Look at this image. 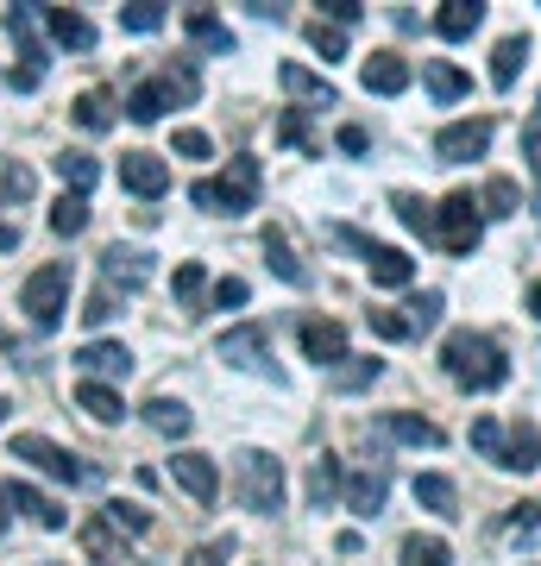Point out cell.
I'll return each instance as SVG.
<instances>
[{"label": "cell", "instance_id": "1", "mask_svg": "<svg viewBox=\"0 0 541 566\" xmlns=\"http://www.w3.org/2000/svg\"><path fill=\"white\" fill-rule=\"evenodd\" d=\"M441 371L460 390H498V385H510V359H503V346L491 340V334H472V327H460V334H447V340H441Z\"/></svg>", "mask_w": 541, "mask_h": 566}, {"label": "cell", "instance_id": "2", "mask_svg": "<svg viewBox=\"0 0 541 566\" xmlns=\"http://www.w3.org/2000/svg\"><path fill=\"white\" fill-rule=\"evenodd\" d=\"M259 182H264L259 158H227L221 177H201L196 189H189V202L208 208V214L240 221V214H252V208H259Z\"/></svg>", "mask_w": 541, "mask_h": 566}, {"label": "cell", "instance_id": "3", "mask_svg": "<svg viewBox=\"0 0 541 566\" xmlns=\"http://www.w3.org/2000/svg\"><path fill=\"white\" fill-rule=\"evenodd\" d=\"M233 485H240V504L252 516H278L283 510V460L278 453H264V447H240L233 453Z\"/></svg>", "mask_w": 541, "mask_h": 566}, {"label": "cell", "instance_id": "4", "mask_svg": "<svg viewBox=\"0 0 541 566\" xmlns=\"http://www.w3.org/2000/svg\"><path fill=\"white\" fill-rule=\"evenodd\" d=\"M20 308L32 315L39 334H51V327L63 322V308H70V264H39L20 290Z\"/></svg>", "mask_w": 541, "mask_h": 566}, {"label": "cell", "instance_id": "5", "mask_svg": "<svg viewBox=\"0 0 541 566\" xmlns=\"http://www.w3.org/2000/svg\"><path fill=\"white\" fill-rule=\"evenodd\" d=\"M479 233H485V214L472 202V189H454L441 208H435V240L454 252V259H472L479 252Z\"/></svg>", "mask_w": 541, "mask_h": 566}, {"label": "cell", "instance_id": "6", "mask_svg": "<svg viewBox=\"0 0 541 566\" xmlns=\"http://www.w3.org/2000/svg\"><path fill=\"white\" fill-rule=\"evenodd\" d=\"M13 460H32L39 472H51L63 485H95V465H82L76 453H63V447L44 441V434H13Z\"/></svg>", "mask_w": 541, "mask_h": 566}, {"label": "cell", "instance_id": "7", "mask_svg": "<svg viewBox=\"0 0 541 566\" xmlns=\"http://www.w3.org/2000/svg\"><path fill=\"white\" fill-rule=\"evenodd\" d=\"M101 277H107V290L133 296V290L152 283V252H145V245H107V252H101Z\"/></svg>", "mask_w": 541, "mask_h": 566}, {"label": "cell", "instance_id": "8", "mask_svg": "<svg viewBox=\"0 0 541 566\" xmlns=\"http://www.w3.org/2000/svg\"><path fill=\"white\" fill-rule=\"evenodd\" d=\"M215 359L240 365V371H264V359H271V327H264V322H246V327H233V334H221Z\"/></svg>", "mask_w": 541, "mask_h": 566}, {"label": "cell", "instance_id": "9", "mask_svg": "<svg viewBox=\"0 0 541 566\" xmlns=\"http://www.w3.org/2000/svg\"><path fill=\"white\" fill-rule=\"evenodd\" d=\"M121 182L139 202H158L164 189H170V164H164L158 151H121Z\"/></svg>", "mask_w": 541, "mask_h": 566}, {"label": "cell", "instance_id": "10", "mask_svg": "<svg viewBox=\"0 0 541 566\" xmlns=\"http://www.w3.org/2000/svg\"><path fill=\"white\" fill-rule=\"evenodd\" d=\"M384 497H391V465H365V472H353L346 479V491H341V504L360 516V523H372L384 510Z\"/></svg>", "mask_w": 541, "mask_h": 566}, {"label": "cell", "instance_id": "11", "mask_svg": "<svg viewBox=\"0 0 541 566\" xmlns=\"http://www.w3.org/2000/svg\"><path fill=\"white\" fill-rule=\"evenodd\" d=\"M485 145H491V120H454L435 133V158L466 164V158H485Z\"/></svg>", "mask_w": 541, "mask_h": 566}, {"label": "cell", "instance_id": "12", "mask_svg": "<svg viewBox=\"0 0 541 566\" xmlns=\"http://www.w3.org/2000/svg\"><path fill=\"white\" fill-rule=\"evenodd\" d=\"M7 32L20 39V57H25V63H13V88H20V95H32V88L44 82V51H39V39H32V13H25V7H13V13H7Z\"/></svg>", "mask_w": 541, "mask_h": 566}, {"label": "cell", "instance_id": "13", "mask_svg": "<svg viewBox=\"0 0 541 566\" xmlns=\"http://www.w3.org/2000/svg\"><path fill=\"white\" fill-rule=\"evenodd\" d=\"M302 353H309L315 365H327V371L353 359V353H346V327L341 322H321V315H309V322H302Z\"/></svg>", "mask_w": 541, "mask_h": 566}, {"label": "cell", "instance_id": "14", "mask_svg": "<svg viewBox=\"0 0 541 566\" xmlns=\"http://www.w3.org/2000/svg\"><path fill=\"white\" fill-rule=\"evenodd\" d=\"M170 479H177L196 504H215V497H221V472H215L208 453H177V460H170Z\"/></svg>", "mask_w": 541, "mask_h": 566}, {"label": "cell", "instance_id": "15", "mask_svg": "<svg viewBox=\"0 0 541 566\" xmlns=\"http://www.w3.org/2000/svg\"><path fill=\"white\" fill-rule=\"evenodd\" d=\"M498 465H503V472H535V465H541V428L517 416V422L503 428V453H498Z\"/></svg>", "mask_w": 541, "mask_h": 566}, {"label": "cell", "instance_id": "16", "mask_svg": "<svg viewBox=\"0 0 541 566\" xmlns=\"http://www.w3.org/2000/svg\"><path fill=\"white\" fill-rule=\"evenodd\" d=\"M76 365L89 371V385H107V378H126V371H133V353H126L121 340H89L76 353Z\"/></svg>", "mask_w": 541, "mask_h": 566}, {"label": "cell", "instance_id": "17", "mask_svg": "<svg viewBox=\"0 0 541 566\" xmlns=\"http://www.w3.org/2000/svg\"><path fill=\"white\" fill-rule=\"evenodd\" d=\"M0 497H7V510H20V516H32V523H39V528H63V523H70V516H63V504H58V497H44V491L20 485V479H13V485L0 491Z\"/></svg>", "mask_w": 541, "mask_h": 566}, {"label": "cell", "instance_id": "18", "mask_svg": "<svg viewBox=\"0 0 541 566\" xmlns=\"http://www.w3.org/2000/svg\"><path fill=\"white\" fill-rule=\"evenodd\" d=\"M346 491V472H341V453H315L309 460V504L315 510H334Z\"/></svg>", "mask_w": 541, "mask_h": 566}, {"label": "cell", "instance_id": "19", "mask_svg": "<svg viewBox=\"0 0 541 566\" xmlns=\"http://www.w3.org/2000/svg\"><path fill=\"white\" fill-rule=\"evenodd\" d=\"M365 271H372V283H378V290H409V283H416V259H409V252H397V245H372Z\"/></svg>", "mask_w": 541, "mask_h": 566}, {"label": "cell", "instance_id": "20", "mask_svg": "<svg viewBox=\"0 0 541 566\" xmlns=\"http://www.w3.org/2000/svg\"><path fill=\"white\" fill-rule=\"evenodd\" d=\"M378 441H403V447H441V428L428 422V416H409V409H397V416H384L378 428H372Z\"/></svg>", "mask_w": 541, "mask_h": 566}, {"label": "cell", "instance_id": "21", "mask_svg": "<svg viewBox=\"0 0 541 566\" xmlns=\"http://www.w3.org/2000/svg\"><path fill=\"white\" fill-rule=\"evenodd\" d=\"M360 82H365V95H403V88H409V63L391 57V51H372Z\"/></svg>", "mask_w": 541, "mask_h": 566}, {"label": "cell", "instance_id": "22", "mask_svg": "<svg viewBox=\"0 0 541 566\" xmlns=\"http://www.w3.org/2000/svg\"><path fill=\"white\" fill-rule=\"evenodd\" d=\"M183 32H189V44L208 51V57H227V51H233V32H227L208 7H189V13H183Z\"/></svg>", "mask_w": 541, "mask_h": 566}, {"label": "cell", "instance_id": "23", "mask_svg": "<svg viewBox=\"0 0 541 566\" xmlns=\"http://www.w3.org/2000/svg\"><path fill=\"white\" fill-rule=\"evenodd\" d=\"M39 20H44V32H51L63 51H89V44H95V25L82 20L76 7H44Z\"/></svg>", "mask_w": 541, "mask_h": 566}, {"label": "cell", "instance_id": "24", "mask_svg": "<svg viewBox=\"0 0 541 566\" xmlns=\"http://www.w3.org/2000/svg\"><path fill=\"white\" fill-rule=\"evenodd\" d=\"M278 82H283V95H296V102H309V107H334V102H341V95H334V82H321L315 70H302V63H283Z\"/></svg>", "mask_w": 541, "mask_h": 566}, {"label": "cell", "instance_id": "25", "mask_svg": "<svg viewBox=\"0 0 541 566\" xmlns=\"http://www.w3.org/2000/svg\"><path fill=\"white\" fill-rule=\"evenodd\" d=\"M76 403L89 409V416H95L101 428H114V422H126V397L114 385H89V378H82L76 385Z\"/></svg>", "mask_w": 541, "mask_h": 566}, {"label": "cell", "instance_id": "26", "mask_svg": "<svg viewBox=\"0 0 541 566\" xmlns=\"http://www.w3.org/2000/svg\"><path fill=\"white\" fill-rule=\"evenodd\" d=\"M479 25H485V7H479V0H447L441 13H435V32H441V39H454V44L472 39Z\"/></svg>", "mask_w": 541, "mask_h": 566}, {"label": "cell", "instance_id": "27", "mask_svg": "<svg viewBox=\"0 0 541 566\" xmlns=\"http://www.w3.org/2000/svg\"><path fill=\"white\" fill-rule=\"evenodd\" d=\"M416 504L435 510V516H460V491L447 472H416Z\"/></svg>", "mask_w": 541, "mask_h": 566}, {"label": "cell", "instance_id": "28", "mask_svg": "<svg viewBox=\"0 0 541 566\" xmlns=\"http://www.w3.org/2000/svg\"><path fill=\"white\" fill-rule=\"evenodd\" d=\"M422 82H428V95H435L441 107H454V102L466 95V88H472V82H466L447 57H428V63H422Z\"/></svg>", "mask_w": 541, "mask_h": 566}, {"label": "cell", "instance_id": "29", "mask_svg": "<svg viewBox=\"0 0 541 566\" xmlns=\"http://www.w3.org/2000/svg\"><path fill=\"white\" fill-rule=\"evenodd\" d=\"M51 170L63 177V189H70V196H89V189H95V177H101V164L89 158V151H58V158H51Z\"/></svg>", "mask_w": 541, "mask_h": 566}, {"label": "cell", "instance_id": "30", "mask_svg": "<svg viewBox=\"0 0 541 566\" xmlns=\"http://www.w3.org/2000/svg\"><path fill=\"white\" fill-rule=\"evenodd\" d=\"M522 63H529V32H510V39H498V51H491V82H498V88H510Z\"/></svg>", "mask_w": 541, "mask_h": 566}, {"label": "cell", "instance_id": "31", "mask_svg": "<svg viewBox=\"0 0 541 566\" xmlns=\"http://www.w3.org/2000/svg\"><path fill=\"white\" fill-rule=\"evenodd\" d=\"M158 88H164V102H170V107H189V102L201 95V76H196V63H189V57H177V63H170V70L158 76Z\"/></svg>", "mask_w": 541, "mask_h": 566}, {"label": "cell", "instance_id": "32", "mask_svg": "<svg viewBox=\"0 0 541 566\" xmlns=\"http://www.w3.org/2000/svg\"><path fill=\"white\" fill-rule=\"evenodd\" d=\"M145 422L158 428V434H170V441H183V434L196 428V416H189L177 397H152V403H145Z\"/></svg>", "mask_w": 541, "mask_h": 566}, {"label": "cell", "instance_id": "33", "mask_svg": "<svg viewBox=\"0 0 541 566\" xmlns=\"http://www.w3.org/2000/svg\"><path fill=\"white\" fill-rule=\"evenodd\" d=\"M264 259H271V271H278L283 283H309V271H302V259L290 252V240H283V227H264Z\"/></svg>", "mask_w": 541, "mask_h": 566}, {"label": "cell", "instance_id": "34", "mask_svg": "<svg viewBox=\"0 0 541 566\" xmlns=\"http://www.w3.org/2000/svg\"><path fill=\"white\" fill-rule=\"evenodd\" d=\"M517 208H522V189H517L510 177H491V182H485V196H479V214H491V221H510Z\"/></svg>", "mask_w": 541, "mask_h": 566}, {"label": "cell", "instance_id": "35", "mask_svg": "<svg viewBox=\"0 0 541 566\" xmlns=\"http://www.w3.org/2000/svg\"><path fill=\"white\" fill-rule=\"evenodd\" d=\"M82 227H89V196H70V189H63L58 202H51V233L76 240Z\"/></svg>", "mask_w": 541, "mask_h": 566}, {"label": "cell", "instance_id": "36", "mask_svg": "<svg viewBox=\"0 0 541 566\" xmlns=\"http://www.w3.org/2000/svg\"><path fill=\"white\" fill-rule=\"evenodd\" d=\"M76 126H82V133H107V126H114V102H107V88L76 95Z\"/></svg>", "mask_w": 541, "mask_h": 566}, {"label": "cell", "instance_id": "37", "mask_svg": "<svg viewBox=\"0 0 541 566\" xmlns=\"http://www.w3.org/2000/svg\"><path fill=\"white\" fill-rule=\"evenodd\" d=\"M403 566H454V547L441 535H409L403 542Z\"/></svg>", "mask_w": 541, "mask_h": 566}, {"label": "cell", "instance_id": "38", "mask_svg": "<svg viewBox=\"0 0 541 566\" xmlns=\"http://www.w3.org/2000/svg\"><path fill=\"white\" fill-rule=\"evenodd\" d=\"M164 88L158 82H139V88H133V95H126V120H139V126H152V120H164Z\"/></svg>", "mask_w": 541, "mask_h": 566}, {"label": "cell", "instance_id": "39", "mask_svg": "<svg viewBox=\"0 0 541 566\" xmlns=\"http://www.w3.org/2000/svg\"><path fill=\"white\" fill-rule=\"evenodd\" d=\"M32 189H39V177H32L25 164L0 158V202H7V208H13V202H32Z\"/></svg>", "mask_w": 541, "mask_h": 566}, {"label": "cell", "instance_id": "40", "mask_svg": "<svg viewBox=\"0 0 541 566\" xmlns=\"http://www.w3.org/2000/svg\"><path fill=\"white\" fill-rule=\"evenodd\" d=\"M391 208H397V221L409 227V233H435V208L422 202L416 189H397V196H391Z\"/></svg>", "mask_w": 541, "mask_h": 566}, {"label": "cell", "instance_id": "41", "mask_svg": "<svg viewBox=\"0 0 541 566\" xmlns=\"http://www.w3.org/2000/svg\"><path fill=\"white\" fill-rule=\"evenodd\" d=\"M170 290H177V303L183 308H201V296H208V271H201L196 259L177 264V277H170Z\"/></svg>", "mask_w": 541, "mask_h": 566}, {"label": "cell", "instance_id": "42", "mask_svg": "<svg viewBox=\"0 0 541 566\" xmlns=\"http://www.w3.org/2000/svg\"><path fill=\"white\" fill-rule=\"evenodd\" d=\"M278 139H283V145H296V151H309V158H321V139L309 133V120H302V107H283Z\"/></svg>", "mask_w": 541, "mask_h": 566}, {"label": "cell", "instance_id": "43", "mask_svg": "<svg viewBox=\"0 0 541 566\" xmlns=\"http://www.w3.org/2000/svg\"><path fill=\"white\" fill-rule=\"evenodd\" d=\"M378 378H384L378 359H346V365H334V390H365V385H378Z\"/></svg>", "mask_w": 541, "mask_h": 566}, {"label": "cell", "instance_id": "44", "mask_svg": "<svg viewBox=\"0 0 541 566\" xmlns=\"http://www.w3.org/2000/svg\"><path fill=\"white\" fill-rule=\"evenodd\" d=\"M441 308H447L441 290H422V296H409V334H428V327L441 322Z\"/></svg>", "mask_w": 541, "mask_h": 566}, {"label": "cell", "instance_id": "45", "mask_svg": "<svg viewBox=\"0 0 541 566\" xmlns=\"http://www.w3.org/2000/svg\"><path fill=\"white\" fill-rule=\"evenodd\" d=\"M82 547H89V554H95V560L107 566L114 554H121V542H114V523H107V516H95V523H82Z\"/></svg>", "mask_w": 541, "mask_h": 566}, {"label": "cell", "instance_id": "46", "mask_svg": "<svg viewBox=\"0 0 541 566\" xmlns=\"http://www.w3.org/2000/svg\"><path fill=\"white\" fill-rule=\"evenodd\" d=\"M309 44L321 51V63H341L346 57V32H341V25H327V20H309Z\"/></svg>", "mask_w": 541, "mask_h": 566}, {"label": "cell", "instance_id": "47", "mask_svg": "<svg viewBox=\"0 0 541 566\" xmlns=\"http://www.w3.org/2000/svg\"><path fill=\"white\" fill-rule=\"evenodd\" d=\"M472 447L498 465V453H503V422H498V416H479V422H472Z\"/></svg>", "mask_w": 541, "mask_h": 566}, {"label": "cell", "instance_id": "48", "mask_svg": "<svg viewBox=\"0 0 541 566\" xmlns=\"http://www.w3.org/2000/svg\"><path fill=\"white\" fill-rule=\"evenodd\" d=\"M121 25L145 39V32H158V25H164V7H152V0H139V7H121Z\"/></svg>", "mask_w": 541, "mask_h": 566}, {"label": "cell", "instance_id": "49", "mask_svg": "<svg viewBox=\"0 0 541 566\" xmlns=\"http://www.w3.org/2000/svg\"><path fill=\"white\" fill-rule=\"evenodd\" d=\"M101 516L114 528H126V535H145V528H152V510H139V504H107Z\"/></svg>", "mask_w": 541, "mask_h": 566}, {"label": "cell", "instance_id": "50", "mask_svg": "<svg viewBox=\"0 0 541 566\" xmlns=\"http://www.w3.org/2000/svg\"><path fill=\"white\" fill-rule=\"evenodd\" d=\"M114 315H121V308H114V290H107V283H101L95 296H89V303H82V322H89V327H107V322H114Z\"/></svg>", "mask_w": 541, "mask_h": 566}, {"label": "cell", "instance_id": "51", "mask_svg": "<svg viewBox=\"0 0 541 566\" xmlns=\"http://www.w3.org/2000/svg\"><path fill=\"white\" fill-rule=\"evenodd\" d=\"M170 151H177V158H208L215 145H208V133H196V126H177V133H170Z\"/></svg>", "mask_w": 541, "mask_h": 566}, {"label": "cell", "instance_id": "52", "mask_svg": "<svg viewBox=\"0 0 541 566\" xmlns=\"http://www.w3.org/2000/svg\"><path fill=\"white\" fill-rule=\"evenodd\" d=\"M372 334H378V340H409V315H397V308H372Z\"/></svg>", "mask_w": 541, "mask_h": 566}, {"label": "cell", "instance_id": "53", "mask_svg": "<svg viewBox=\"0 0 541 566\" xmlns=\"http://www.w3.org/2000/svg\"><path fill=\"white\" fill-rule=\"evenodd\" d=\"M321 20L346 32V25H360V20H365V7H360V0H321Z\"/></svg>", "mask_w": 541, "mask_h": 566}, {"label": "cell", "instance_id": "54", "mask_svg": "<svg viewBox=\"0 0 541 566\" xmlns=\"http://www.w3.org/2000/svg\"><path fill=\"white\" fill-rule=\"evenodd\" d=\"M227 554H233V535H221V542H201V547H189V560H183V566H227Z\"/></svg>", "mask_w": 541, "mask_h": 566}, {"label": "cell", "instance_id": "55", "mask_svg": "<svg viewBox=\"0 0 541 566\" xmlns=\"http://www.w3.org/2000/svg\"><path fill=\"white\" fill-rule=\"evenodd\" d=\"M503 523L517 528V535H535V528H541V504H510V516H503Z\"/></svg>", "mask_w": 541, "mask_h": 566}, {"label": "cell", "instance_id": "56", "mask_svg": "<svg viewBox=\"0 0 541 566\" xmlns=\"http://www.w3.org/2000/svg\"><path fill=\"white\" fill-rule=\"evenodd\" d=\"M246 303V277H221L215 283V308H240Z\"/></svg>", "mask_w": 541, "mask_h": 566}, {"label": "cell", "instance_id": "57", "mask_svg": "<svg viewBox=\"0 0 541 566\" xmlns=\"http://www.w3.org/2000/svg\"><path fill=\"white\" fill-rule=\"evenodd\" d=\"M372 145V133L365 126H341V151H365Z\"/></svg>", "mask_w": 541, "mask_h": 566}, {"label": "cell", "instance_id": "58", "mask_svg": "<svg viewBox=\"0 0 541 566\" xmlns=\"http://www.w3.org/2000/svg\"><path fill=\"white\" fill-rule=\"evenodd\" d=\"M0 252H20V227H7V221H0Z\"/></svg>", "mask_w": 541, "mask_h": 566}, {"label": "cell", "instance_id": "59", "mask_svg": "<svg viewBox=\"0 0 541 566\" xmlns=\"http://www.w3.org/2000/svg\"><path fill=\"white\" fill-rule=\"evenodd\" d=\"M529 315H535V322H541V283H535V290H529Z\"/></svg>", "mask_w": 541, "mask_h": 566}, {"label": "cell", "instance_id": "60", "mask_svg": "<svg viewBox=\"0 0 541 566\" xmlns=\"http://www.w3.org/2000/svg\"><path fill=\"white\" fill-rule=\"evenodd\" d=\"M7 516H13V510H7V497H0V535H7Z\"/></svg>", "mask_w": 541, "mask_h": 566}, {"label": "cell", "instance_id": "61", "mask_svg": "<svg viewBox=\"0 0 541 566\" xmlns=\"http://www.w3.org/2000/svg\"><path fill=\"white\" fill-rule=\"evenodd\" d=\"M7 346H13V334H7V327H0V353H7Z\"/></svg>", "mask_w": 541, "mask_h": 566}, {"label": "cell", "instance_id": "62", "mask_svg": "<svg viewBox=\"0 0 541 566\" xmlns=\"http://www.w3.org/2000/svg\"><path fill=\"white\" fill-rule=\"evenodd\" d=\"M7 409H13V403H7V397H0V422H7Z\"/></svg>", "mask_w": 541, "mask_h": 566}, {"label": "cell", "instance_id": "63", "mask_svg": "<svg viewBox=\"0 0 541 566\" xmlns=\"http://www.w3.org/2000/svg\"><path fill=\"white\" fill-rule=\"evenodd\" d=\"M51 566H58V560H51Z\"/></svg>", "mask_w": 541, "mask_h": 566}]
</instances>
